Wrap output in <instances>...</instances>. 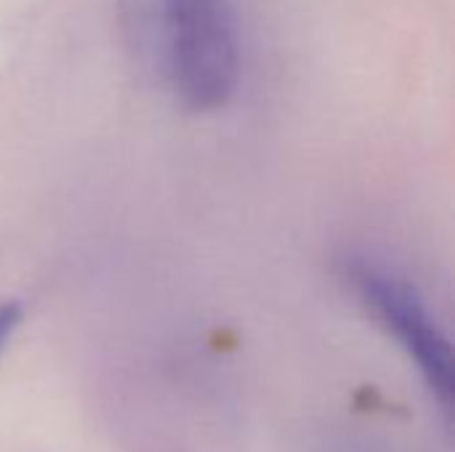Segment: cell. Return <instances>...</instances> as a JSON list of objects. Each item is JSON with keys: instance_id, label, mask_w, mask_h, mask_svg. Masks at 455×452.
Segmentation results:
<instances>
[{"instance_id": "1", "label": "cell", "mask_w": 455, "mask_h": 452, "mask_svg": "<svg viewBox=\"0 0 455 452\" xmlns=\"http://www.w3.org/2000/svg\"><path fill=\"white\" fill-rule=\"evenodd\" d=\"M136 67L189 112L224 107L240 80L229 0H117Z\"/></svg>"}, {"instance_id": "2", "label": "cell", "mask_w": 455, "mask_h": 452, "mask_svg": "<svg viewBox=\"0 0 455 452\" xmlns=\"http://www.w3.org/2000/svg\"><path fill=\"white\" fill-rule=\"evenodd\" d=\"M347 277L365 309L389 336L397 338L403 352L419 368L424 384L443 410H451L455 392L451 341L427 309L419 290L408 280L368 261L347 264Z\"/></svg>"}, {"instance_id": "3", "label": "cell", "mask_w": 455, "mask_h": 452, "mask_svg": "<svg viewBox=\"0 0 455 452\" xmlns=\"http://www.w3.org/2000/svg\"><path fill=\"white\" fill-rule=\"evenodd\" d=\"M19 322H21V306L16 301H3L0 304V349L13 336Z\"/></svg>"}]
</instances>
